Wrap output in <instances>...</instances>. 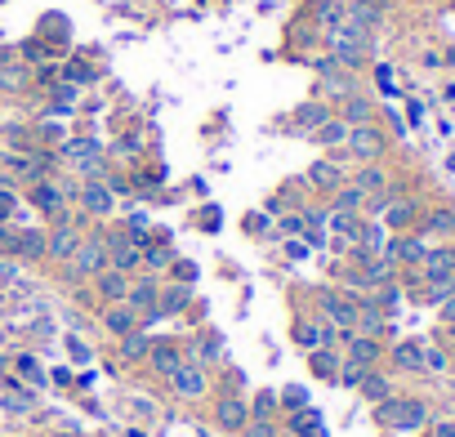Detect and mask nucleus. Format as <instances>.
Listing matches in <instances>:
<instances>
[{
	"instance_id": "nucleus-1",
	"label": "nucleus",
	"mask_w": 455,
	"mask_h": 437,
	"mask_svg": "<svg viewBox=\"0 0 455 437\" xmlns=\"http://www.w3.org/2000/svg\"><path fill=\"white\" fill-rule=\"evenodd\" d=\"M108 268V237L103 232H90V237H80L76 255L63 263V281H85V277H98Z\"/></svg>"
},
{
	"instance_id": "nucleus-2",
	"label": "nucleus",
	"mask_w": 455,
	"mask_h": 437,
	"mask_svg": "<svg viewBox=\"0 0 455 437\" xmlns=\"http://www.w3.org/2000/svg\"><path fill=\"white\" fill-rule=\"evenodd\" d=\"M58 161L76 165L80 179H108V165H103V147H98V139H67L58 147Z\"/></svg>"
},
{
	"instance_id": "nucleus-3",
	"label": "nucleus",
	"mask_w": 455,
	"mask_h": 437,
	"mask_svg": "<svg viewBox=\"0 0 455 437\" xmlns=\"http://www.w3.org/2000/svg\"><path fill=\"white\" fill-rule=\"evenodd\" d=\"M330 58H335V67H344V72L362 67L370 58V36L366 31H352V27H335L330 31Z\"/></svg>"
},
{
	"instance_id": "nucleus-4",
	"label": "nucleus",
	"mask_w": 455,
	"mask_h": 437,
	"mask_svg": "<svg viewBox=\"0 0 455 437\" xmlns=\"http://www.w3.org/2000/svg\"><path fill=\"white\" fill-rule=\"evenodd\" d=\"M27 196H31V206H36L41 214L58 218L67 201H76V196H80V188H76V183H54V179H41V183H31V192H27Z\"/></svg>"
},
{
	"instance_id": "nucleus-5",
	"label": "nucleus",
	"mask_w": 455,
	"mask_h": 437,
	"mask_svg": "<svg viewBox=\"0 0 455 437\" xmlns=\"http://www.w3.org/2000/svg\"><path fill=\"white\" fill-rule=\"evenodd\" d=\"M380 419L389 428H419L429 419V406H424V401H415V397H407V401L389 397V401H380Z\"/></svg>"
},
{
	"instance_id": "nucleus-6",
	"label": "nucleus",
	"mask_w": 455,
	"mask_h": 437,
	"mask_svg": "<svg viewBox=\"0 0 455 437\" xmlns=\"http://www.w3.org/2000/svg\"><path fill=\"white\" fill-rule=\"evenodd\" d=\"M317 304H322V322H330L340 335H352V326H357V304H352L348 295L322 290V295H317Z\"/></svg>"
},
{
	"instance_id": "nucleus-7",
	"label": "nucleus",
	"mask_w": 455,
	"mask_h": 437,
	"mask_svg": "<svg viewBox=\"0 0 455 437\" xmlns=\"http://www.w3.org/2000/svg\"><path fill=\"white\" fill-rule=\"evenodd\" d=\"M76 246H80V228L72 223V218H63V214H58V223L45 232V259L67 263V259L76 255Z\"/></svg>"
},
{
	"instance_id": "nucleus-8",
	"label": "nucleus",
	"mask_w": 455,
	"mask_h": 437,
	"mask_svg": "<svg viewBox=\"0 0 455 437\" xmlns=\"http://www.w3.org/2000/svg\"><path fill=\"white\" fill-rule=\"evenodd\" d=\"M157 295H161L157 277H139V281H130V290H125V308H134V317H139V322H161Z\"/></svg>"
},
{
	"instance_id": "nucleus-9",
	"label": "nucleus",
	"mask_w": 455,
	"mask_h": 437,
	"mask_svg": "<svg viewBox=\"0 0 455 437\" xmlns=\"http://www.w3.org/2000/svg\"><path fill=\"white\" fill-rule=\"evenodd\" d=\"M344 147H348V152L352 157H357V161H380L384 157V134H380V125L375 121H370V125H348V139H344Z\"/></svg>"
},
{
	"instance_id": "nucleus-10",
	"label": "nucleus",
	"mask_w": 455,
	"mask_h": 437,
	"mask_svg": "<svg viewBox=\"0 0 455 437\" xmlns=\"http://www.w3.org/2000/svg\"><path fill=\"white\" fill-rule=\"evenodd\" d=\"M143 263V246L130 237V232H112L108 237V268H116V273H134V268Z\"/></svg>"
},
{
	"instance_id": "nucleus-11",
	"label": "nucleus",
	"mask_w": 455,
	"mask_h": 437,
	"mask_svg": "<svg viewBox=\"0 0 455 437\" xmlns=\"http://www.w3.org/2000/svg\"><path fill=\"white\" fill-rule=\"evenodd\" d=\"M170 389L179 393V397H188V401H197V397H206V389H210V375H206V366L201 362H188L183 357V366L170 375Z\"/></svg>"
},
{
	"instance_id": "nucleus-12",
	"label": "nucleus",
	"mask_w": 455,
	"mask_h": 437,
	"mask_svg": "<svg viewBox=\"0 0 455 437\" xmlns=\"http://www.w3.org/2000/svg\"><path fill=\"white\" fill-rule=\"evenodd\" d=\"M80 210H85L90 218H103V214H112V206H116V192L108 188V179H90V183H80Z\"/></svg>"
},
{
	"instance_id": "nucleus-13",
	"label": "nucleus",
	"mask_w": 455,
	"mask_h": 437,
	"mask_svg": "<svg viewBox=\"0 0 455 437\" xmlns=\"http://www.w3.org/2000/svg\"><path fill=\"white\" fill-rule=\"evenodd\" d=\"M214 424L224 428V433H241V428L250 424V406H246V397H237V393L219 397V401H214Z\"/></svg>"
},
{
	"instance_id": "nucleus-14",
	"label": "nucleus",
	"mask_w": 455,
	"mask_h": 437,
	"mask_svg": "<svg viewBox=\"0 0 455 437\" xmlns=\"http://www.w3.org/2000/svg\"><path fill=\"white\" fill-rule=\"evenodd\" d=\"M147 366L157 371L161 379H170L179 366H183V348L174 339H152V352H147Z\"/></svg>"
},
{
	"instance_id": "nucleus-15",
	"label": "nucleus",
	"mask_w": 455,
	"mask_h": 437,
	"mask_svg": "<svg viewBox=\"0 0 455 437\" xmlns=\"http://www.w3.org/2000/svg\"><path fill=\"white\" fill-rule=\"evenodd\" d=\"M380 23H384V9L375 5V0H352V5L344 9V27H352V31H366L370 36Z\"/></svg>"
},
{
	"instance_id": "nucleus-16",
	"label": "nucleus",
	"mask_w": 455,
	"mask_h": 437,
	"mask_svg": "<svg viewBox=\"0 0 455 437\" xmlns=\"http://www.w3.org/2000/svg\"><path fill=\"white\" fill-rule=\"evenodd\" d=\"M9 255L23 259V263L45 259V228H23V232H14V250H9Z\"/></svg>"
},
{
	"instance_id": "nucleus-17",
	"label": "nucleus",
	"mask_w": 455,
	"mask_h": 437,
	"mask_svg": "<svg viewBox=\"0 0 455 437\" xmlns=\"http://www.w3.org/2000/svg\"><path fill=\"white\" fill-rule=\"evenodd\" d=\"M330 339H335V326L330 322H322V317H317V322H295V344L299 348H330Z\"/></svg>"
},
{
	"instance_id": "nucleus-18",
	"label": "nucleus",
	"mask_w": 455,
	"mask_h": 437,
	"mask_svg": "<svg viewBox=\"0 0 455 437\" xmlns=\"http://www.w3.org/2000/svg\"><path fill=\"white\" fill-rule=\"evenodd\" d=\"M94 290L103 304H125V290H130V277L116 273V268H103V273L94 277Z\"/></svg>"
},
{
	"instance_id": "nucleus-19",
	"label": "nucleus",
	"mask_w": 455,
	"mask_h": 437,
	"mask_svg": "<svg viewBox=\"0 0 455 437\" xmlns=\"http://www.w3.org/2000/svg\"><path fill=\"white\" fill-rule=\"evenodd\" d=\"M424 281L429 285L455 281V250H429L424 255Z\"/></svg>"
},
{
	"instance_id": "nucleus-20",
	"label": "nucleus",
	"mask_w": 455,
	"mask_h": 437,
	"mask_svg": "<svg viewBox=\"0 0 455 437\" xmlns=\"http://www.w3.org/2000/svg\"><path fill=\"white\" fill-rule=\"evenodd\" d=\"M389 263H424V241H415V237H397V241H384V250H380Z\"/></svg>"
},
{
	"instance_id": "nucleus-21",
	"label": "nucleus",
	"mask_w": 455,
	"mask_h": 437,
	"mask_svg": "<svg viewBox=\"0 0 455 437\" xmlns=\"http://www.w3.org/2000/svg\"><path fill=\"white\" fill-rule=\"evenodd\" d=\"M134 326H139L134 308H125V304H108V308H103V330L116 335V339H121V335H130Z\"/></svg>"
},
{
	"instance_id": "nucleus-22",
	"label": "nucleus",
	"mask_w": 455,
	"mask_h": 437,
	"mask_svg": "<svg viewBox=\"0 0 455 437\" xmlns=\"http://www.w3.org/2000/svg\"><path fill=\"white\" fill-rule=\"evenodd\" d=\"M192 304V285H165V290L157 295V312L161 317H174Z\"/></svg>"
},
{
	"instance_id": "nucleus-23",
	"label": "nucleus",
	"mask_w": 455,
	"mask_h": 437,
	"mask_svg": "<svg viewBox=\"0 0 455 437\" xmlns=\"http://www.w3.org/2000/svg\"><path fill=\"white\" fill-rule=\"evenodd\" d=\"M348 339V362H357V366H375V357H380V339H370V335H344Z\"/></svg>"
},
{
	"instance_id": "nucleus-24",
	"label": "nucleus",
	"mask_w": 455,
	"mask_h": 437,
	"mask_svg": "<svg viewBox=\"0 0 455 437\" xmlns=\"http://www.w3.org/2000/svg\"><path fill=\"white\" fill-rule=\"evenodd\" d=\"M147 352H152V335L143 326H134L130 335H121V357L125 362H147Z\"/></svg>"
},
{
	"instance_id": "nucleus-25",
	"label": "nucleus",
	"mask_w": 455,
	"mask_h": 437,
	"mask_svg": "<svg viewBox=\"0 0 455 437\" xmlns=\"http://www.w3.org/2000/svg\"><path fill=\"white\" fill-rule=\"evenodd\" d=\"M344 125H370L375 121V107H370V98H362V94H348L344 98V116H340Z\"/></svg>"
},
{
	"instance_id": "nucleus-26",
	"label": "nucleus",
	"mask_w": 455,
	"mask_h": 437,
	"mask_svg": "<svg viewBox=\"0 0 455 437\" xmlns=\"http://www.w3.org/2000/svg\"><path fill=\"white\" fill-rule=\"evenodd\" d=\"M291 121H295V130H303V134H313V130L322 125V121H330V112H326V103H299V107H295V116H291Z\"/></svg>"
},
{
	"instance_id": "nucleus-27",
	"label": "nucleus",
	"mask_w": 455,
	"mask_h": 437,
	"mask_svg": "<svg viewBox=\"0 0 455 437\" xmlns=\"http://www.w3.org/2000/svg\"><path fill=\"white\" fill-rule=\"evenodd\" d=\"M174 263V246L170 241H147L143 246V268L147 273H161V268H170Z\"/></svg>"
},
{
	"instance_id": "nucleus-28",
	"label": "nucleus",
	"mask_w": 455,
	"mask_h": 437,
	"mask_svg": "<svg viewBox=\"0 0 455 437\" xmlns=\"http://www.w3.org/2000/svg\"><path fill=\"white\" fill-rule=\"evenodd\" d=\"M31 85V72H27V63H0V90H14V94H19V90H27Z\"/></svg>"
},
{
	"instance_id": "nucleus-29",
	"label": "nucleus",
	"mask_w": 455,
	"mask_h": 437,
	"mask_svg": "<svg viewBox=\"0 0 455 437\" xmlns=\"http://www.w3.org/2000/svg\"><path fill=\"white\" fill-rule=\"evenodd\" d=\"M393 366L397 371H424V344H397L393 348Z\"/></svg>"
},
{
	"instance_id": "nucleus-30",
	"label": "nucleus",
	"mask_w": 455,
	"mask_h": 437,
	"mask_svg": "<svg viewBox=\"0 0 455 437\" xmlns=\"http://www.w3.org/2000/svg\"><path fill=\"white\" fill-rule=\"evenodd\" d=\"M308 183H313V188H340L344 174H340V165H335V161H313L308 165Z\"/></svg>"
},
{
	"instance_id": "nucleus-31",
	"label": "nucleus",
	"mask_w": 455,
	"mask_h": 437,
	"mask_svg": "<svg viewBox=\"0 0 455 437\" xmlns=\"http://www.w3.org/2000/svg\"><path fill=\"white\" fill-rule=\"evenodd\" d=\"M313 139L322 143V147H340V143L348 139V125L340 121V116H330V121H322V125L313 130Z\"/></svg>"
},
{
	"instance_id": "nucleus-32",
	"label": "nucleus",
	"mask_w": 455,
	"mask_h": 437,
	"mask_svg": "<svg viewBox=\"0 0 455 437\" xmlns=\"http://www.w3.org/2000/svg\"><path fill=\"white\" fill-rule=\"evenodd\" d=\"M219 352H224V339H219V335L210 330V335H201V339L192 344V357H188V362H201V366H206V362L219 357Z\"/></svg>"
},
{
	"instance_id": "nucleus-33",
	"label": "nucleus",
	"mask_w": 455,
	"mask_h": 437,
	"mask_svg": "<svg viewBox=\"0 0 455 437\" xmlns=\"http://www.w3.org/2000/svg\"><path fill=\"white\" fill-rule=\"evenodd\" d=\"M357 389L366 393V401H375V406H380V401H389V397H393L389 379H384V375H375V371H366V379L357 384Z\"/></svg>"
},
{
	"instance_id": "nucleus-34",
	"label": "nucleus",
	"mask_w": 455,
	"mask_h": 437,
	"mask_svg": "<svg viewBox=\"0 0 455 437\" xmlns=\"http://www.w3.org/2000/svg\"><path fill=\"white\" fill-rule=\"evenodd\" d=\"M357 246H362V255H380L384 250V223H362L357 228Z\"/></svg>"
},
{
	"instance_id": "nucleus-35",
	"label": "nucleus",
	"mask_w": 455,
	"mask_h": 437,
	"mask_svg": "<svg viewBox=\"0 0 455 437\" xmlns=\"http://www.w3.org/2000/svg\"><path fill=\"white\" fill-rule=\"evenodd\" d=\"M411 218H415L411 201H393V196H389V206H384V223H389V228H407Z\"/></svg>"
},
{
	"instance_id": "nucleus-36",
	"label": "nucleus",
	"mask_w": 455,
	"mask_h": 437,
	"mask_svg": "<svg viewBox=\"0 0 455 437\" xmlns=\"http://www.w3.org/2000/svg\"><path fill=\"white\" fill-rule=\"evenodd\" d=\"M14 366H19V375L31 384V389H49V375H45V366H41L36 357H19Z\"/></svg>"
},
{
	"instance_id": "nucleus-37",
	"label": "nucleus",
	"mask_w": 455,
	"mask_h": 437,
	"mask_svg": "<svg viewBox=\"0 0 455 437\" xmlns=\"http://www.w3.org/2000/svg\"><path fill=\"white\" fill-rule=\"evenodd\" d=\"M322 90H326V94H340V98H348V94H352V80H348V72H344V67H330V72H322Z\"/></svg>"
},
{
	"instance_id": "nucleus-38",
	"label": "nucleus",
	"mask_w": 455,
	"mask_h": 437,
	"mask_svg": "<svg viewBox=\"0 0 455 437\" xmlns=\"http://www.w3.org/2000/svg\"><path fill=\"white\" fill-rule=\"evenodd\" d=\"M340 357H335V352L330 348H313V371L317 375H322V379H335V375H340Z\"/></svg>"
},
{
	"instance_id": "nucleus-39",
	"label": "nucleus",
	"mask_w": 455,
	"mask_h": 437,
	"mask_svg": "<svg viewBox=\"0 0 455 437\" xmlns=\"http://www.w3.org/2000/svg\"><path fill=\"white\" fill-rule=\"evenodd\" d=\"M362 206H366V192H362V188H335V210L357 214Z\"/></svg>"
},
{
	"instance_id": "nucleus-40",
	"label": "nucleus",
	"mask_w": 455,
	"mask_h": 437,
	"mask_svg": "<svg viewBox=\"0 0 455 437\" xmlns=\"http://www.w3.org/2000/svg\"><path fill=\"white\" fill-rule=\"evenodd\" d=\"M384 183H389V179H384V170H375V165H366V170H357V179H352V188H362V192L370 196V192H384Z\"/></svg>"
},
{
	"instance_id": "nucleus-41",
	"label": "nucleus",
	"mask_w": 455,
	"mask_h": 437,
	"mask_svg": "<svg viewBox=\"0 0 455 437\" xmlns=\"http://www.w3.org/2000/svg\"><path fill=\"white\" fill-rule=\"evenodd\" d=\"M5 406L14 411V415H23V411H31V406H36V393H23V389H14V384H9V393H5Z\"/></svg>"
},
{
	"instance_id": "nucleus-42",
	"label": "nucleus",
	"mask_w": 455,
	"mask_h": 437,
	"mask_svg": "<svg viewBox=\"0 0 455 437\" xmlns=\"http://www.w3.org/2000/svg\"><path fill=\"white\" fill-rule=\"evenodd\" d=\"M313 424H322V411H313V406L291 411V433H295V437H299L303 428H313Z\"/></svg>"
},
{
	"instance_id": "nucleus-43",
	"label": "nucleus",
	"mask_w": 455,
	"mask_h": 437,
	"mask_svg": "<svg viewBox=\"0 0 455 437\" xmlns=\"http://www.w3.org/2000/svg\"><path fill=\"white\" fill-rule=\"evenodd\" d=\"M335 379H340L344 389H357V384L366 379V366H357V362H344V366H340V375H335Z\"/></svg>"
},
{
	"instance_id": "nucleus-44",
	"label": "nucleus",
	"mask_w": 455,
	"mask_h": 437,
	"mask_svg": "<svg viewBox=\"0 0 455 437\" xmlns=\"http://www.w3.org/2000/svg\"><path fill=\"white\" fill-rule=\"evenodd\" d=\"M273 411H277V393H259L255 406H250V419H273Z\"/></svg>"
},
{
	"instance_id": "nucleus-45",
	"label": "nucleus",
	"mask_w": 455,
	"mask_h": 437,
	"mask_svg": "<svg viewBox=\"0 0 455 437\" xmlns=\"http://www.w3.org/2000/svg\"><path fill=\"white\" fill-rule=\"evenodd\" d=\"M76 85H67V80H63V85H54V112H72V103H76Z\"/></svg>"
},
{
	"instance_id": "nucleus-46",
	"label": "nucleus",
	"mask_w": 455,
	"mask_h": 437,
	"mask_svg": "<svg viewBox=\"0 0 455 437\" xmlns=\"http://www.w3.org/2000/svg\"><path fill=\"white\" fill-rule=\"evenodd\" d=\"M429 232H446V237H451V232H455V210H433L429 214Z\"/></svg>"
},
{
	"instance_id": "nucleus-47",
	"label": "nucleus",
	"mask_w": 455,
	"mask_h": 437,
	"mask_svg": "<svg viewBox=\"0 0 455 437\" xmlns=\"http://www.w3.org/2000/svg\"><path fill=\"white\" fill-rule=\"evenodd\" d=\"M317 19H322V27H326V31H335V27H344V9H340V5H330V0H326V5L317 9Z\"/></svg>"
},
{
	"instance_id": "nucleus-48",
	"label": "nucleus",
	"mask_w": 455,
	"mask_h": 437,
	"mask_svg": "<svg viewBox=\"0 0 455 437\" xmlns=\"http://www.w3.org/2000/svg\"><path fill=\"white\" fill-rule=\"evenodd\" d=\"M277 401H286V411H299V406H308V393L303 389H281Z\"/></svg>"
},
{
	"instance_id": "nucleus-49",
	"label": "nucleus",
	"mask_w": 455,
	"mask_h": 437,
	"mask_svg": "<svg viewBox=\"0 0 455 437\" xmlns=\"http://www.w3.org/2000/svg\"><path fill=\"white\" fill-rule=\"evenodd\" d=\"M241 437H277V428H273V419H250L241 428Z\"/></svg>"
},
{
	"instance_id": "nucleus-50",
	"label": "nucleus",
	"mask_w": 455,
	"mask_h": 437,
	"mask_svg": "<svg viewBox=\"0 0 455 437\" xmlns=\"http://www.w3.org/2000/svg\"><path fill=\"white\" fill-rule=\"evenodd\" d=\"M170 268H174V277H179V285H192V281H197V263H188V259H174Z\"/></svg>"
},
{
	"instance_id": "nucleus-51",
	"label": "nucleus",
	"mask_w": 455,
	"mask_h": 437,
	"mask_svg": "<svg viewBox=\"0 0 455 437\" xmlns=\"http://www.w3.org/2000/svg\"><path fill=\"white\" fill-rule=\"evenodd\" d=\"M14 210H19L14 192H9V188H0V223H9V218H14Z\"/></svg>"
},
{
	"instance_id": "nucleus-52",
	"label": "nucleus",
	"mask_w": 455,
	"mask_h": 437,
	"mask_svg": "<svg viewBox=\"0 0 455 437\" xmlns=\"http://www.w3.org/2000/svg\"><path fill=\"white\" fill-rule=\"evenodd\" d=\"M424 366H429V371H446V357L437 348H424Z\"/></svg>"
},
{
	"instance_id": "nucleus-53",
	"label": "nucleus",
	"mask_w": 455,
	"mask_h": 437,
	"mask_svg": "<svg viewBox=\"0 0 455 437\" xmlns=\"http://www.w3.org/2000/svg\"><path fill=\"white\" fill-rule=\"evenodd\" d=\"M9 250H14V228L0 223V255H9Z\"/></svg>"
},
{
	"instance_id": "nucleus-54",
	"label": "nucleus",
	"mask_w": 455,
	"mask_h": 437,
	"mask_svg": "<svg viewBox=\"0 0 455 437\" xmlns=\"http://www.w3.org/2000/svg\"><path fill=\"white\" fill-rule=\"evenodd\" d=\"M72 80H76V85H90V80H94V72H90V67H80V63H76V67H72Z\"/></svg>"
},
{
	"instance_id": "nucleus-55",
	"label": "nucleus",
	"mask_w": 455,
	"mask_h": 437,
	"mask_svg": "<svg viewBox=\"0 0 455 437\" xmlns=\"http://www.w3.org/2000/svg\"><path fill=\"white\" fill-rule=\"evenodd\" d=\"M375 76H380V90H384V94H393V72H389V67H380Z\"/></svg>"
},
{
	"instance_id": "nucleus-56",
	"label": "nucleus",
	"mask_w": 455,
	"mask_h": 437,
	"mask_svg": "<svg viewBox=\"0 0 455 437\" xmlns=\"http://www.w3.org/2000/svg\"><path fill=\"white\" fill-rule=\"evenodd\" d=\"M67 348H72V357H76V362H90V348H85V344H76V339H72Z\"/></svg>"
},
{
	"instance_id": "nucleus-57",
	"label": "nucleus",
	"mask_w": 455,
	"mask_h": 437,
	"mask_svg": "<svg viewBox=\"0 0 455 437\" xmlns=\"http://www.w3.org/2000/svg\"><path fill=\"white\" fill-rule=\"evenodd\" d=\"M303 228V218L299 214H291V218H281V232H299Z\"/></svg>"
},
{
	"instance_id": "nucleus-58",
	"label": "nucleus",
	"mask_w": 455,
	"mask_h": 437,
	"mask_svg": "<svg viewBox=\"0 0 455 437\" xmlns=\"http://www.w3.org/2000/svg\"><path fill=\"white\" fill-rule=\"evenodd\" d=\"M442 317H446V322L455 326V295H451V299H442Z\"/></svg>"
},
{
	"instance_id": "nucleus-59",
	"label": "nucleus",
	"mask_w": 455,
	"mask_h": 437,
	"mask_svg": "<svg viewBox=\"0 0 455 437\" xmlns=\"http://www.w3.org/2000/svg\"><path fill=\"white\" fill-rule=\"evenodd\" d=\"M433 437H455V424H437V433Z\"/></svg>"
},
{
	"instance_id": "nucleus-60",
	"label": "nucleus",
	"mask_w": 455,
	"mask_h": 437,
	"mask_svg": "<svg viewBox=\"0 0 455 437\" xmlns=\"http://www.w3.org/2000/svg\"><path fill=\"white\" fill-rule=\"evenodd\" d=\"M130 437H147V433H139V428H134V433H130Z\"/></svg>"
},
{
	"instance_id": "nucleus-61",
	"label": "nucleus",
	"mask_w": 455,
	"mask_h": 437,
	"mask_svg": "<svg viewBox=\"0 0 455 437\" xmlns=\"http://www.w3.org/2000/svg\"><path fill=\"white\" fill-rule=\"evenodd\" d=\"M277 437H295V433H277Z\"/></svg>"
}]
</instances>
